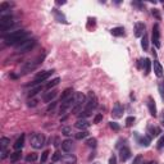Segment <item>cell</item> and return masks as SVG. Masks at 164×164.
Listing matches in <instances>:
<instances>
[{
  "label": "cell",
  "mask_w": 164,
  "mask_h": 164,
  "mask_svg": "<svg viewBox=\"0 0 164 164\" xmlns=\"http://www.w3.org/2000/svg\"><path fill=\"white\" fill-rule=\"evenodd\" d=\"M8 154H9V151H8L7 149H1V159H5V158H7Z\"/></svg>",
  "instance_id": "f907efd6"
},
{
  "label": "cell",
  "mask_w": 164,
  "mask_h": 164,
  "mask_svg": "<svg viewBox=\"0 0 164 164\" xmlns=\"http://www.w3.org/2000/svg\"><path fill=\"white\" fill-rule=\"evenodd\" d=\"M8 144H10V140L8 137H1V138H0V145H1V149H7Z\"/></svg>",
  "instance_id": "d590c367"
},
{
  "label": "cell",
  "mask_w": 164,
  "mask_h": 164,
  "mask_svg": "<svg viewBox=\"0 0 164 164\" xmlns=\"http://www.w3.org/2000/svg\"><path fill=\"white\" fill-rule=\"evenodd\" d=\"M101 120H102V114H101V113H97V114L94 117V123H95V124H97V123H100Z\"/></svg>",
  "instance_id": "b9f144b4"
},
{
  "label": "cell",
  "mask_w": 164,
  "mask_h": 164,
  "mask_svg": "<svg viewBox=\"0 0 164 164\" xmlns=\"http://www.w3.org/2000/svg\"><path fill=\"white\" fill-rule=\"evenodd\" d=\"M40 164H42V163H40Z\"/></svg>",
  "instance_id": "680465c9"
},
{
  "label": "cell",
  "mask_w": 164,
  "mask_h": 164,
  "mask_svg": "<svg viewBox=\"0 0 164 164\" xmlns=\"http://www.w3.org/2000/svg\"><path fill=\"white\" fill-rule=\"evenodd\" d=\"M85 101H86V96L82 92H74L73 94V113H78L81 110L82 105L85 106Z\"/></svg>",
  "instance_id": "277c9868"
},
{
  "label": "cell",
  "mask_w": 164,
  "mask_h": 164,
  "mask_svg": "<svg viewBox=\"0 0 164 164\" xmlns=\"http://www.w3.org/2000/svg\"><path fill=\"white\" fill-rule=\"evenodd\" d=\"M123 112H124V108L122 106L119 101H117L113 106V110H112V117L114 119H118V118H122L123 117Z\"/></svg>",
  "instance_id": "30bf717a"
},
{
  "label": "cell",
  "mask_w": 164,
  "mask_h": 164,
  "mask_svg": "<svg viewBox=\"0 0 164 164\" xmlns=\"http://www.w3.org/2000/svg\"><path fill=\"white\" fill-rule=\"evenodd\" d=\"M53 13H54V15H55V19L58 20L59 23H68L65 19V15H64L62 12H59L58 9H53Z\"/></svg>",
  "instance_id": "603a6c76"
},
{
  "label": "cell",
  "mask_w": 164,
  "mask_h": 164,
  "mask_svg": "<svg viewBox=\"0 0 164 164\" xmlns=\"http://www.w3.org/2000/svg\"><path fill=\"white\" fill-rule=\"evenodd\" d=\"M49 154H50V150H44L41 153V156H40V163H45L49 158Z\"/></svg>",
  "instance_id": "1f68e13d"
},
{
  "label": "cell",
  "mask_w": 164,
  "mask_h": 164,
  "mask_svg": "<svg viewBox=\"0 0 164 164\" xmlns=\"http://www.w3.org/2000/svg\"><path fill=\"white\" fill-rule=\"evenodd\" d=\"M147 133H149V137L153 138V137H156L159 136V133H161V130L156 126H153V124H149L147 126Z\"/></svg>",
  "instance_id": "e0dca14e"
},
{
  "label": "cell",
  "mask_w": 164,
  "mask_h": 164,
  "mask_svg": "<svg viewBox=\"0 0 164 164\" xmlns=\"http://www.w3.org/2000/svg\"><path fill=\"white\" fill-rule=\"evenodd\" d=\"M131 158V150L130 147H127V146H123V147H120L119 150V159L122 161H127L128 159Z\"/></svg>",
  "instance_id": "9a60e30c"
},
{
  "label": "cell",
  "mask_w": 164,
  "mask_h": 164,
  "mask_svg": "<svg viewBox=\"0 0 164 164\" xmlns=\"http://www.w3.org/2000/svg\"><path fill=\"white\" fill-rule=\"evenodd\" d=\"M151 14H153L154 17H155L156 19H158V20H160V19H161L160 10H159V9H156V8H154V9H151Z\"/></svg>",
  "instance_id": "74e56055"
},
{
  "label": "cell",
  "mask_w": 164,
  "mask_h": 164,
  "mask_svg": "<svg viewBox=\"0 0 164 164\" xmlns=\"http://www.w3.org/2000/svg\"><path fill=\"white\" fill-rule=\"evenodd\" d=\"M35 46H36V40L35 38H30V40H27L26 42H23L22 45L17 46V48H15V51H17L18 54H24V53L31 51Z\"/></svg>",
  "instance_id": "5b68a950"
},
{
  "label": "cell",
  "mask_w": 164,
  "mask_h": 164,
  "mask_svg": "<svg viewBox=\"0 0 164 164\" xmlns=\"http://www.w3.org/2000/svg\"><path fill=\"white\" fill-rule=\"evenodd\" d=\"M151 41H153L154 46L155 48H160L161 44H160V30H159V24L158 23H155V24L153 26V38H151Z\"/></svg>",
  "instance_id": "ba28073f"
},
{
  "label": "cell",
  "mask_w": 164,
  "mask_h": 164,
  "mask_svg": "<svg viewBox=\"0 0 164 164\" xmlns=\"http://www.w3.org/2000/svg\"><path fill=\"white\" fill-rule=\"evenodd\" d=\"M87 136H89V132H87V131H79L78 133H76V138H77V140H82V138L87 137Z\"/></svg>",
  "instance_id": "8d00e7d4"
},
{
  "label": "cell",
  "mask_w": 164,
  "mask_h": 164,
  "mask_svg": "<svg viewBox=\"0 0 164 164\" xmlns=\"http://www.w3.org/2000/svg\"><path fill=\"white\" fill-rule=\"evenodd\" d=\"M92 164H99V163H92Z\"/></svg>",
  "instance_id": "6f0895ef"
},
{
  "label": "cell",
  "mask_w": 164,
  "mask_h": 164,
  "mask_svg": "<svg viewBox=\"0 0 164 164\" xmlns=\"http://www.w3.org/2000/svg\"><path fill=\"white\" fill-rule=\"evenodd\" d=\"M27 40H30V33L24 30H17L4 36V42L8 46H19Z\"/></svg>",
  "instance_id": "6da1fadb"
},
{
  "label": "cell",
  "mask_w": 164,
  "mask_h": 164,
  "mask_svg": "<svg viewBox=\"0 0 164 164\" xmlns=\"http://www.w3.org/2000/svg\"><path fill=\"white\" fill-rule=\"evenodd\" d=\"M72 106H73V95L62 102L60 108H59V114H60V115H62V114H65L67 110H68L69 108H72Z\"/></svg>",
  "instance_id": "8fae6325"
},
{
  "label": "cell",
  "mask_w": 164,
  "mask_h": 164,
  "mask_svg": "<svg viewBox=\"0 0 164 164\" xmlns=\"http://www.w3.org/2000/svg\"><path fill=\"white\" fill-rule=\"evenodd\" d=\"M62 133H63L64 136H71L72 135V128L71 127H63Z\"/></svg>",
  "instance_id": "60d3db41"
},
{
  "label": "cell",
  "mask_w": 164,
  "mask_h": 164,
  "mask_svg": "<svg viewBox=\"0 0 164 164\" xmlns=\"http://www.w3.org/2000/svg\"><path fill=\"white\" fill-rule=\"evenodd\" d=\"M144 65H145V76H147L151 72V60L149 58L144 59Z\"/></svg>",
  "instance_id": "f1b7e54d"
},
{
  "label": "cell",
  "mask_w": 164,
  "mask_h": 164,
  "mask_svg": "<svg viewBox=\"0 0 164 164\" xmlns=\"http://www.w3.org/2000/svg\"><path fill=\"white\" fill-rule=\"evenodd\" d=\"M20 156H22V150H15L14 153L10 154V161H12L13 164L17 163V161L20 159Z\"/></svg>",
  "instance_id": "4316f807"
},
{
  "label": "cell",
  "mask_w": 164,
  "mask_h": 164,
  "mask_svg": "<svg viewBox=\"0 0 164 164\" xmlns=\"http://www.w3.org/2000/svg\"><path fill=\"white\" fill-rule=\"evenodd\" d=\"M86 145L89 146V147H92V149H95L96 147V145H97V140L95 137H90L89 140L86 141Z\"/></svg>",
  "instance_id": "4dcf8cb0"
},
{
  "label": "cell",
  "mask_w": 164,
  "mask_h": 164,
  "mask_svg": "<svg viewBox=\"0 0 164 164\" xmlns=\"http://www.w3.org/2000/svg\"><path fill=\"white\" fill-rule=\"evenodd\" d=\"M147 108H149V113H150V115L155 118L156 115H158V112H156L155 100L153 99V96H149L147 97Z\"/></svg>",
  "instance_id": "4fadbf2b"
},
{
  "label": "cell",
  "mask_w": 164,
  "mask_h": 164,
  "mask_svg": "<svg viewBox=\"0 0 164 164\" xmlns=\"http://www.w3.org/2000/svg\"><path fill=\"white\" fill-rule=\"evenodd\" d=\"M147 164H156V163H155V161H149Z\"/></svg>",
  "instance_id": "9f6ffc18"
},
{
  "label": "cell",
  "mask_w": 164,
  "mask_h": 164,
  "mask_svg": "<svg viewBox=\"0 0 164 164\" xmlns=\"http://www.w3.org/2000/svg\"><path fill=\"white\" fill-rule=\"evenodd\" d=\"M37 158H38V156H37V154H36V153H31V154H28V155L26 156V161H28V163L31 161V163H32V161L37 160Z\"/></svg>",
  "instance_id": "d6a6232c"
},
{
  "label": "cell",
  "mask_w": 164,
  "mask_h": 164,
  "mask_svg": "<svg viewBox=\"0 0 164 164\" xmlns=\"http://www.w3.org/2000/svg\"><path fill=\"white\" fill-rule=\"evenodd\" d=\"M56 95H58V91H56V90H51V91L46 92V94L44 95L42 100L45 102H51V101H54V99L56 97Z\"/></svg>",
  "instance_id": "d6986e66"
},
{
  "label": "cell",
  "mask_w": 164,
  "mask_h": 164,
  "mask_svg": "<svg viewBox=\"0 0 164 164\" xmlns=\"http://www.w3.org/2000/svg\"><path fill=\"white\" fill-rule=\"evenodd\" d=\"M42 89H44L42 85H38V86H36V87H33V89H31L30 91H28V94H27L28 99H32V97L35 96V95H37L38 92L42 91Z\"/></svg>",
  "instance_id": "cb8c5ba5"
},
{
  "label": "cell",
  "mask_w": 164,
  "mask_h": 164,
  "mask_svg": "<svg viewBox=\"0 0 164 164\" xmlns=\"http://www.w3.org/2000/svg\"><path fill=\"white\" fill-rule=\"evenodd\" d=\"M24 140H26V135H24V133H22V135L17 138V141L14 142L13 147H14L15 150H22V147L24 146Z\"/></svg>",
  "instance_id": "ffe728a7"
},
{
  "label": "cell",
  "mask_w": 164,
  "mask_h": 164,
  "mask_svg": "<svg viewBox=\"0 0 164 164\" xmlns=\"http://www.w3.org/2000/svg\"><path fill=\"white\" fill-rule=\"evenodd\" d=\"M45 144V137L41 133H33L31 136V145L33 149H41V146H44Z\"/></svg>",
  "instance_id": "52a82bcc"
},
{
  "label": "cell",
  "mask_w": 164,
  "mask_h": 164,
  "mask_svg": "<svg viewBox=\"0 0 164 164\" xmlns=\"http://www.w3.org/2000/svg\"><path fill=\"white\" fill-rule=\"evenodd\" d=\"M72 92H73V90H72L71 87H68V89H65V90H64V91L62 92V95H60V102H63L64 100H67V99H68V97H71L72 95H73V94H72Z\"/></svg>",
  "instance_id": "484cf974"
},
{
  "label": "cell",
  "mask_w": 164,
  "mask_h": 164,
  "mask_svg": "<svg viewBox=\"0 0 164 164\" xmlns=\"http://www.w3.org/2000/svg\"><path fill=\"white\" fill-rule=\"evenodd\" d=\"M141 161H142V155H136L135 156V159H133V161H132V164H141Z\"/></svg>",
  "instance_id": "f6af8a7d"
},
{
  "label": "cell",
  "mask_w": 164,
  "mask_h": 164,
  "mask_svg": "<svg viewBox=\"0 0 164 164\" xmlns=\"http://www.w3.org/2000/svg\"><path fill=\"white\" fill-rule=\"evenodd\" d=\"M145 30H146L145 24H144L142 22H137L135 24V36L136 37H142V36L146 33Z\"/></svg>",
  "instance_id": "5bb4252c"
},
{
  "label": "cell",
  "mask_w": 164,
  "mask_h": 164,
  "mask_svg": "<svg viewBox=\"0 0 164 164\" xmlns=\"http://www.w3.org/2000/svg\"><path fill=\"white\" fill-rule=\"evenodd\" d=\"M44 56H45V54L40 55L38 58H36L35 60H28V62H26V63L22 65V72H20V74H27V73H30V72L35 71L36 67H37L38 64L42 62Z\"/></svg>",
  "instance_id": "3957f363"
},
{
  "label": "cell",
  "mask_w": 164,
  "mask_h": 164,
  "mask_svg": "<svg viewBox=\"0 0 164 164\" xmlns=\"http://www.w3.org/2000/svg\"><path fill=\"white\" fill-rule=\"evenodd\" d=\"M17 24L14 20V17L12 14H8V15H3L0 18V28H7V27H10V26H14Z\"/></svg>",
  "instance_id": "9c48e42d"
},
{
  "label": "cell",
  "mask_w": 164,
  "mask_h": 164,
  "mask_svg": "<svg viewBox=\"0 0 164 164\" xmlns=\"http://www.w3.org/2000/svg\"><path fill=\"white\" fill-rule=\"evenodd\" d=\"M53 73H54L53 69H51V71H45V72H41V73H38L37 76L35 77V79L31 82V86H38V85L42 83L44 81H46V79H48Z\"/></svg>",
  "instance_id": "8992f818"
},
{
  "label": "cell",
  "mask_w": 164,
  "mask_h": 164,
  "mask_svg": "<svg viewBox=\"0 0 164 164\" xmlns=\"http://www.w3.org/2000/svg\"><path fill=\"white\" fill-rule=\"evenodd\" d=\"M109 164H117V156L113 154L112 156H110V159H109Z\"/></svg>",
  "instance_id": "681fc988"
},
{
  "label": "cell",
  "mask_w": 164,
  "mask_h": 164,
  "mask_svg": "<svg viewBox=\"0 0 164 164\" xmlns=\"http://www.w3.org/2000/svg\"><path fill=\"white\" fill-rule=\"evenodd\" d=\"M135 137H136V141H137L138 145L144 146V147H147L150 145V140L151 138L149 136H140L137 132H135Z\"/></svg>",
  "instance_id": "7c38bea8"
},
{
  "label": "cell",
  "mask_w": 164,
  "mask_h": 164,
  "mask_svg": "<svg viewBox=\"0 0 164 164\" xmlns=\"http://www.w3.org/2000/svg\"><path fill=\"white\" fill-rule=\"evenodd\" d=\"M56 4H58V5H63V4H65V1H56Z\"/></svg>",
  "instance_id": "11a10c76"
},
{
  "label": "cell",
  "mask_w": 164,
  "mask_h": 164,
  "mask_svg": "<svg viewBox=\"0 0 164 164\" xmlns=\"http://www.w3.org/2000/svg\"><path fill=\"white\" fill-rule=\"evenodd\" d=\"M135 117H132V115H131V117H127L126 118V126H127V127H131V126L133 124V123H135Z\"/></svg>",
  "instance_id": "f35d334b"
},
{
  "label": "cell",
  "mask_w": 164,
  "mask_h": 164,
  "mask_svg": "<svg viewBox=\"0 0 164 164\" xmlns=\"http://www.w3.org/2000/svg\"><path fill=\"white\" fill-rule=\"evenodd\" d=\"M58 145H59V140L56 138V140H55V144H54V146H55V147H58Z\"/></svg>",
  "instance_id": "db71d44e"
},
{
  "label": "cell",
  "mask_w": 164,
  "mask_h": 164,
  "mask_svg": "<svg viewBox=\"0 0 164 164\" xmlns=\"http://www.w3.org/2000/svg\"><path fill=\"white\" fill-rule=\"evenodd\" d=\"M161 126L164 127V110H163V114H161Z\"/></svg>",
  "instance_id": "816d5d0a"
},
{
  "label": "cell",
  "mask_w": 164,
  "mask_h": 164,
  "mask_svg": "<svg viewBox=\"0 0 164 164\" xmlns=\"http://www.w3.org/2000/svg\"><path fill=\"white\" fill-rule=\"evenodd\" d=\"M14 164H15V163H14Z\"/></svg>",
  "instance_id": "91938a15"
},
{
  "label": "cell",
  "mask_w": 164,
  "mask_h": 164,
  "mask_svg": "<svg viewBox=\"0 0 164 164\" xmlns=\"http://www.w3.org/2000/svg\"><path fill=\"white\" fill-rule=\"evenodd\" d=\"M153 67H154V72H155L156 77H161L163 76V67H161V64L159 63L158 59H154V63H153Z\"/></svg>",
  "instance_id": "44dd1931"
},
{
  "label": "cell",
  "mask_w": 164,
  "mask_h": 164,
  "mask_svg": "<svg viewBox=\"0 0 164 164\" xmlns=\"http://www.w3.org/2000/svg\"><path fill=\"white\" fill-rule=\"evenodd\" d=\"M37 102H38L37 100L33 99V97H32V99H30V100L27 101V105H28L30 108H33V106H36V105H37Z\"/></svg>",
  "instance_id": "ee69618b"
},
{
  "label": "cell",
  "mask_w": 164,
  "mask_h": 164,
  "mask_svg": "<svg viewBox=\"0 0 164 164\" xmlns=\"http://www.w3.org/2000/svg\"><path fill=\"white\" fill-rule=\"evenodd\" d=\"M110 33L115 37H120V36H124V28L123 27H114L110 30Z\"/></svg>",
  "instance_id": "d4e9b609"
},
{
  "label": "cell",
  "mask_w": 164,
  "mask_h": 164,
  "mask_svg": "<svg viewBox=\"0 0 164 164\" xmlns=\"http://www.w3.org/2000/svg\"><path fill=\"white\" fill-rule=\"evenodd\" d=\"M97 106V99L95 96V94L92 91H90L86 96V101H85V106L83 110L78 113V117L79 119H85L86 117H90L92 114V110Z\"/></svg>",
  "instance_id": "7a4b0ae2"
},
{
  "label": "cell",
  "mask_w": 164,
  "mask_h": 164,
  "mask_svg": "<svg viewBox=\"0 0 164 164\" xmlns=\"http://www.w3.org/2000/svg\"><path fill=\"white\" fill-rule=\"evenodd\" d=\"M141 46H142L144 51L149 50V36H147V33H145V35L142 36V38H141Z\"/></svg>",
  "instance_id": "83f0119b"
},
{
  "label": "cell",
  "mask_w": 164,
  "mask_h": 164,
  "mask_svg": "<svg viewBox=\"0 0 164 164\" xmlns=\"http://www.w3.org/2000/svg\"><path fill=\"white\" fill-rule=\"evenodd\" d=\"M56 106V102L55 101H51L50 104H49V106H48V112H51V110H54V108Z\"/></svg>",
  "instance_id": "c3c4849f"
},
{
  "label": "cell",
  "mask_w": 164,
  "mask_h": 164,
  "mask_svg": "<svg viewBox=\"0 0 164 164\" xmlns=\"http://www.w3.org/2000/svg\"><path fill=\"white\" fill-rule=\"evenodd\" d=\"M62 161H63L64 164H76L77 158L73 154H67V155L62 156Z\"/></svg>",
  "instance_id": "7402d4cb"
},
{
  "label": "cell",
  "mask_w": 164,
  "mask_h": 164,
  "mask_svg": "<svg viewBox=\"0 0 164 164\" xmlns=\"http://www.w3.org/2000/svg\"><path fill=\"white\" fill-rule=\"evenodd\" d=\"M94 158H95V153H92L91 155L89 156V160H92V159H94Z\"/></svg>",
  "instance_id": "f5cc1de1"
},
{
  "label": "cell",
  "mask_w": 164,
  "mask_h": 164,
  "mask_svg": "<svg viewBox=\"0 0 164 164\" xmlns=\"http://www.w3.org/2000/svg\"><path fill=\"white\" fill-rule=\"evenodd\" d=\"M132 5H135V7H137L140 10H144V9H145V7H144V4H142V3H140V1H132Z\"/></svg>",
  "instance_id": "7dc6e473"
},
{
  "label": "cell",
  "mask_w": 164,
  "mask_h": 164,
  "mask_svg": "<svg viewBox=\"0 0 164 164\" xmlns=\"http://www.w3.org/2000/svg\"><path fill=\"white\" fill-rule=\"evenodd\" d=\"M73 147H74V145L71 138H67V140H64L63 142H62V150H63L64 153H71V151L73 150Z\"/></svg>",
  "instance_id": "2e32d148"
},
{
  "label": "cell",
  "mask_w": 164,
  "mask_h": 164,
  "mask_svg": "<svg viewBox=\"0 0 164 164\" xmlns=\"http://www.w3.org/2000/svg\"><path fill=\"white\" fill-rule=\"evenodd\" d=\"M74 127L78 128L79 131H87V128L90 127V123L86 119H78L74 123Z\"/></svg>",
  "instance_id": "ac0fdd59"
},
{
  "label": "cell",
  "mask_w": 164,
  "mask_h": 164,
  "mask_svg": "<svg viewBox=\"0 0 164 164\" xmlns=\"http://www.w3.org/2000/svg\"><path fill=\"white\" fill-rule=\"evenodd\" d=\"M13 7V3H9V1H3L1 4H0V12H5V10L8 9V8Z\"/></svg>",
  "instance_id": "e575fe53"
},
{
  "label": "cell",
  "mask_w": 164,
  "mask_h": 164,
  "mask_svg": "<svg viewBox=\"0 0 164 164\" xmlns=\"http://www.w3.org/2000/svg\"><path fill=\"white\" fill-rule=\"evenodd\" d=\"M156 147H158L159 150L164 147V135L161 136V137H160V138H159V140H158V144H156Z\"/></svg>",
  "instance_id": "7bdbcfd3"
},
{
  "label": "cell",
  "mask_w": 164,
  "mask_h": 164,
  "mask_svg": "<svg viewBox=\"0 0 164 164\" xmlns=\"http://www.w3.org/2000/svg\"><path fill=\"white\" fill-rule=\"evenodd\" d=\"M59 159H62V155L59 154V151H55V153H54V155H53V158H51V160H53V161H58Z\"/></svg>",
  "instance_id": "bcb514c9"
},
{
  "label": "cell",
  "mask_w": 164,
  "mask_h": 164,
  "mask_svg": "<svg viewBox=\"0 0 164 164\" xmlns=\"http://www.w3.org/2000/svg\"><path fill=\"white\" fill-rule=\"evenodd\" d=\"M158 91H159V94H160L161 100L164 101V79L159 81V83H158Z\"/></svg>",
  "instance_id": "f546056e"
},
{
  "label": "cell",
  "mask_w": 164,
  "mask_h": 164,
  "mask_svg": "<svg viewBox=\"0 0 164 164\" xmlns=\"http://www.w3.org/2000/svg\"><path fill=\"white\" fill-rule=\"evenodd\" d=\"M109 126H110V128H112L113 131H119L120 130V127H119V124H118L117 122H109Z\"/></svg>",
  "instance_id": "ab89813d"
},
{
  "label": "cell",
  "mask_w": 164,
  "mask_h": 164,
  "mask_svg": "<svg viewBox=\"0 0 164 164\" xmlns=\"http://www.w3.org/2000/svg\"><path fill=\"white\" fill-rule=\"evenodd\" d=\"M60 82V78L59 77H56V78H54V79H51V82H49L48 85H46V89L48 90H50L51 87H54V86H56V85Z\"/></svg>",
  "instance_id": "836d02e7"
}]
</instances>
